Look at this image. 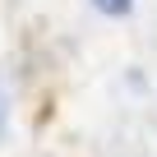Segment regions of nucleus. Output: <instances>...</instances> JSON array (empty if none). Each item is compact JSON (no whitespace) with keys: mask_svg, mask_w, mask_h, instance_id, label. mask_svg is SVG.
I'll list each match as a JSON object with an SVG mask.
<instances>
[{"mask_svg":"<svg viewBox=\"0 0 157 157\" xmlns=\"http://www.w3.org/2000/svg\"><path fill=\"white\" fill-rule=\"evenodd\" d=\"M93 5H97L102 14H129V5H134V0H93Z\"/></svg>","mask_w":157,"mask_h":157,"instance_id":"nucleus-1","label":"nucleus"}]
</instances>
